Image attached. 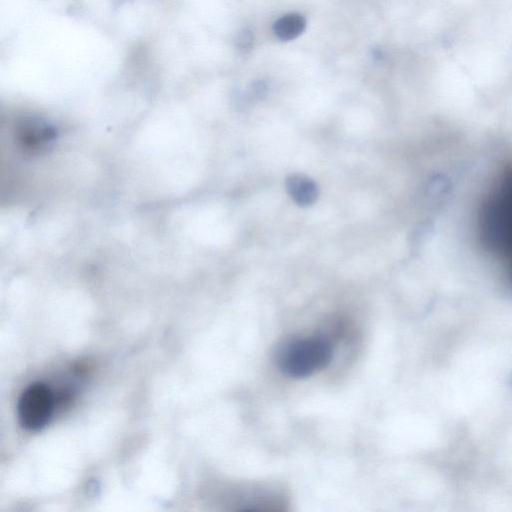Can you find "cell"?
Masks as SVG:
<instances>
[{"label":"cell","mask_w":512,"mask_h":512,"mask_svg":"<svg viewBox=\"0 0 512 512\" xmlns=\"http://www.w3.org/2000/svg\"><path fill=\"white\" fill-rule=\"evenodd\" d=\"M332 356L330 343L322 338L297 339L280 350L278 365L286 375L304 378L325 368Z\"/></svg>","instance_id":"cell-2"},{"label":"cell","mask_w":512,"mask_h":512,"mask_svg":"<svg viewBox=\"0 0 512 512\" xmlns=\"http://www.w3.org/2000/svg\"><path fill=\"white\" fill-rule=\"evenodd\" d=\"M285 187L294 202L302 207L314 204L319 195L317 183L303 174H290L285 180Z\"/></svg>","instance_id":"cell-4"},{"label":"cell","mask_w":512,"mask_h":512,"mask_svg":"<svg viewBox=\"0 0 512 512\" xmlns=\"http://www.w3.org/2000/svg\"><path fill=\"white\" fill-rule=\"evenodd\" d=\"M478 230L482 246L512 277V168L500 176L481 205Z\"/></svg>","instance_id":"cell-1"},{"label":"cell","mask_w":512,"mask_h":512,"mask_svg":"<svg viewBox=\"0 0 512 512\" xmlns=\"http://www.w3.org/2000/svg\"><path fill=\"white\" fill-rule=\"evenodd\" d=\"M306 21L300 14L290 13L280 17L274 23V32L281 40H292L305 29Z\"/></svg>","instance_id":"cell-5"},{"label":"cell","mask_w":512,"mask_h":512,"mask_svg":"<svg viewBox=\"0 0 512 512\" xmlns=\"http://www.w3.org/2000/svg\"><path fill=\"white\" fill-rule=\"evenodd\" d=\"M53 395L43 383H33L21 394L18 401L20 424L27 430L43 428L53 412Z\"/></svg>","instance_id":"cell-3"},{"label":"cell","mask_w":512,"mask_h":512,"mask_svg":"<svg viewBox=\"0 0 512 512\" xmlns=\"http://www.w3.org/2000/svg\"><path fill=\"white\" fill-rule=\"evenodd\" d=\"M238 47L242 51L250 50L253 44V35L250 31L244 30L238 37Z\"/></svg>","instance_id":"cell-6"}]
</instances>
